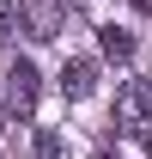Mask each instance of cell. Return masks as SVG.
<instances>
[{
    "label": "cell",
    "mask_w": 152,
    "mask_h": 159,
    "mask_svg": "<svg viewBox=\"0 0 152 159\" xmlns=\"http://www.w3.org/2000/svg\"><path fill=\"white\" fill-rule=\"evenodd\" d=\"M116 129H122L134 147H152V86L128 80V86L116 92Z\"/></svg>",
    "instance_id": "1"
},
{
    "label": "cell",
    "mask_w": 152,
    "mask_h": 159,
    "mask_svg": "<svg viewBox=\"0 0 152 159\" xmlns=\"http://www.w3.org/2000/svg\"><path fill=\"white\" fill-rule=\"evenodd\" d=\"M19 31H31L37 43H55L67 31V6L61 0H19Z\"/></svg>",
    "instance_id": "2"
},
{
    "label": "cell",
    "mask_w": 152,
    "mask_h": 159,
    "mask_svg": "<svg viewBox=\"0 0 152 159\" xmlns=\"http://www.w3.org/2000/svg\"><path fill=\"white\" fill-rule=\"evenodd\" d=\"M37 92H43V74L31 61H12V67H6V104H12L19 116H31V110H37Z\"/></svg>",
    "instance_id": "3"
},
{
    "label": "cell",
    "mask_w": 152,
    "mask_h": 159,
    "mask_svg": "<svg viewBox=\"0 0 152 159\" xmlns=\"http://www.w3.org/2000/svg\"><path fill=\"white\" fill-rule=\"evenodd\" d=\"M91 92H97V61L91 55H73V61H67V67H61V98H91Z\"/></svg>",
    "instance_id": "4"
},
{
    "label": "cell",
    "mask_w": 152,
    "mask_h": 159,
    "mask_svg": "<svg viewBox=\"0 0 152 159\" xmlns=\"http://www.w3.org/2000/svg\"><path fill=\"white\" fill-rule=\"evenodd\" d=\"M97 49H103L110 61H134V37L122 31V25H103V31H97Z\"/></svg>",
    "instance_id": "5"
},
{
    "label": "cell",
    "mask_w": 152,
    "mask_h": 159,
    "mask_svg": "<svg viewBox=\"0 0 152 159\" xmlns=\"http://www.w3.org/2000/svg\"><path fill=\"white\" fill-rule=\"evenodd\" d=\"M31 159H73V153H67V141H61L55 129H37V135H31Z\"/></svg>",
    "instance_id": "6"
},
{
    "label": "cell",
    "mask_w": 152,
    "mask_h": 159,
    "mask_svg": "<svg viewBox=\"0 0 152 159\" xmlns=\"http://www.w3.org/2000/svg\"><path fill=\"white\" fill-rule=\"evenodd\" d=\"M19 25V0H0V31H12Z\"/></svg>",
    "instance_id": "7"
},
{
    "label": "cell",
    "mask_w": 152,
    "mask_h": 159,
    "mask_svg": "<svg viewBox=\"0 0 152 159\" xmlns=\"http://www.w3.org/2000/svg\"><path fill=\"white\" fill-rule=\"evenodd\" d=\"M0 141H6V104H0Z\"/></svg>",
    "instance_id": "8"
},
{
    "label": "cell",
    "mask_w": 152,
    "mask_h": 159,
    "mask_svg": "<svg viewBox=\"0 0 152 159\" xmlns=\"http://www.w3.org/2000/svg\"><path fill=\"white\" fill-rule=\"evenodd\" d=\"M97 159H122V153H110V147H103V153H97Z\"/></svg>",
    "instance_id": "9"
}]
</instances>
